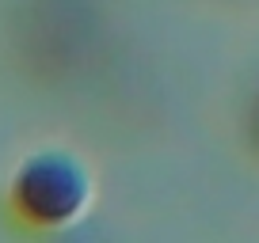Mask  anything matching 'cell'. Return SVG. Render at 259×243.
<instances>
[{
	"label": "cell",
	"mask_w": 259,
	"mask_h": 243,
	"mask_svg": "<svg viewBox=\"0 0 259 243\" xmlns=\"http://www.w3.org/2000/svg\"><path fill=\"white\" fill-rule=\"evenodd\" d=\"M84 175L73 160L65 156H38L31 160L16 178V202L34 220H69L84 205Z\"/></svg>",
	"instance_id": "6da1fadb"
},
{
	"label": "cell",
	"mask_w": 259,
	"mask_h": 243,
	"mask_svg": "<svg viewBox=\"0 0 259 243\" xmlns=\"http://www.w3.org/2000/svg\"><path fill=\"white\" fill-rule=\"evenodd\" d=\"M251 130H255V141H259V106H255V114H251Z\"/></svg>",
	"instance_id": "7a4b0ae2"
}]
</instances>
